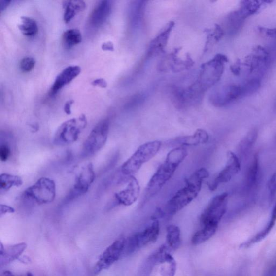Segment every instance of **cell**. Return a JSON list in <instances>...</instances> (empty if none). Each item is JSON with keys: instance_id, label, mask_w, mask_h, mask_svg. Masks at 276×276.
I'll list each match as a JSON object with an SVG mask.
<instances>
[{"instance_id": "cell-24", "label": "cell", "mask_w": 276, "mask_h": 276, "mask_svg": "<svg viewBox=\"0 0 276 276\" xmlns=\"http://www.w3.org/2000/svg\"><path fill=\"white\" fill-rule=\"evenodd\" d=\"M218 226L208 225L203 226V229L195 233L192 238L193 245L202 244L210 239L216 233Z\"/></svg>"}, {"instance_id": "cell-27", "label": "cell", "mask_w": 276, "mask_h": 276, "mask_svg": "<svg viewBox=\"0 0 276 276\" xmlns=\"http://www.w3.org/2000/svg\"><path fill=\"white\" fill-rule=\"evenodd\" d=\"M263 1H243L241 2L240 7L238 10L243 19L255 14L260 10Z\"/></svg>"}, {"instance_id": "cell-19", "label": "cell", "mask_w": 276, "mask_h": 276, "mask_svg": "<svg viewBox=\"0 0 276 276\" xmlns=\"http://www.w3.org/2000/svg\"><path fill=\"white\" fill-rule=\"evenodd\" d=\"M159 232V222L158 220H154L151 225L144 231L136 233L140 249L155 242L158 238Z\"/></svg>"}, {"instance_id": "cell-30", "label": "cell", "mask_w": 276, "mask_h": 276, "mask_svg": "<svg viewBox=\"0 0 276 276\" xmlns=\"http://www.w3.org/2000/svg\"><path fill=\"white\" fill-rule=\"evenodd\" d=\"M259 166H260V163H259L258 155L256 154L254 155V159H253L248 171V176H247V185L250 188L254 186L257 182L258 177Z\"/></svg>"}, {"instance_id": "cell-21", "label": "cell", "mask_w": 276, "mask_h": 276, "mask_svg": "<svg viewBox=\"0 0 276 276\" xmlns=\"http://www.w3.org/2000/svg\"><path fill=\"white\" fill-rule=\"evenodd\" d=\"M27 247L25 243H21L3 248L1 244V264H8L19 258Z\"/></svg>"}, {"instance_id": "cell-15", "label": "cell", "mask_w": 276, "mask_h": 276, "mask_svg": "<svg viewBox=\"0 0 276 276\" xmlns=\"http://www.w3.org/2000/svg\"><path fill=\"white\" fill-rule=\"evenodd\" d=\"M112 9V2L101 1L98 2L90 14L89 24L92 28H99L106 21L111 14Z\"/></svg>"}, {"instance_id": "cell-34", "label": "cell", "mask_w": 276, "mask_h": 276, "mask_svg": "<svg viewBox=\"0 0 276 276\" xmlns=\"http://www.w3.org/2000/svg\"><path fill=\"white\" fill-rule=\"evenodd\" d=\"M11 153L10 146L8 142H1L0 146V159L2 162H5L9 158Z\"/></svg>"}, {"instance_id": "cell-5", "label": "cell", "mask_w": 276, "mask_h": 276, "mask_svg": "<svg viewBox=\"0 0 276 276\" xmlns=\"http://www.w3.org/2000/svg\"><path fill=\"white\" fill-rule=\"evenodd\" d=\"M228 61L227 57L217 54L214 58L202 66L200 76L196 86L202 92L216 83L224 71V64Z\"/></svg>"}, {"instance_id": "cell-40", "label": "cell", "mask_w": 276, "mask_h": 276, "mask_svg": "<svg viewBox=\"0 0 276 276\" xmlns=\"http://www.w3.org/2000/svg\"><path fill=\"white\" fill-rule=\"evenodd\" d=\"M74 103L73 100H69L67 101L64 106V111L68 115L71 113V106Z\"/></svg>"}, {"instance_id": "cell-33", "label": "cell", "mask_w": 276, "mask_h": 276, "mask_svg": "<svg viewBox=\"0 0 276 276\" xmlns=\"http://www.w3.org/2000/svg\"><path fill=\"white\" fill-rule=\"evenodd\" d=\"M36 64V61L33 57H26L22 59L20 63V68L22 72L31 71Z\"/></svg>"}, {"instance_id": "cell-10", "label": "cell", "mask_w": 276, "mask_h": 276, "mask_svg": "<svg viewBox=\"0 0 276 276\" xmlns=\"http://www.w3.org/2000/svg\"><path fill=\"white\" fill-rule=\"evenodd\" d=\"M126 239L119 238L103 253L94 268V272L97 274L104 269H107L117 262L125 250Z\"/></svg>"}, {"instance_id": "cell-29", "label": "cell", "mask_w": 276, "mask_h": 276, "mask_svg": "<svg viewBox=\"0 0 276 276\" xmlns=\"http://www.w3.org/2000/svg\"><path fill=\"white\" fill-rule=\"evenodd\" d=\"M63 41L66 47L70 48L82 41V34L77 29L67 30L63 34Z\"/></svg>"}, {"instance_id": "cell-17", "label": "cell", "mask_w": 276, "mask_h": 276, "mask_svg": "<svg viewBox=\"0 0 276 276\" xmlns=\"http://www.w3.org/2000/svg\"><path fill=\"white\" fill-rule=\"evenodd\" d=\"M209 136L207 132L203 129H198L191 136L177 137L172 140L171 144L177 147L195 146L204 145L209 141Z\"/></svg>"}, {"instance_id": "cell-31", "label": "cell", "mask_w": 276, "mask_h": 276, "mask_svg": "<svg viewBox=\"0 0 276 276\" xmlns=\"http://www.w3.org/2000/svg\"><path fill=\"white\" fill-rule=\"evenodd\" d=\"M260 79L258 77H254L250 79L243 85L241 86L242 91V97L254 94L260 88Z\"/></svg>"}, {"instance_id": "cell-14", "label": "cell", "mask_w": 276, "mask_h": 276, "mask_svg": "<svg viewBox=\"0 0 276 276\" xmlns=\"http://www.w3.org/2000/svg\"><path fill=\"white\" fill-rule=\"evenodd\" d=\"M269 56V53L265 49L261 46H257L251 54L245 57V65L249 68L250 73L262 72L267 65Z\"/></svg>"}, {"instance_id": "cell-42", "label": "cell", "mask_w": 276, "mask_h": 276, "mask_svg": "<svg viewBox=\"0 0 276 276\" xmlns=\"http://www.w3.org/2000/svg\"><path fill=\"white\" fill-rule=\"evenodd\" d=\"M11 2V1H1V2H0V4H1V7H0L1 12H2L3 10L6 9Z\"/></svg>"}, {"instance_id": "cell-9", "label": "cell", "mask_w": 276, "mask_h": 276, "mask_svg": "<svg viewBox=\"0 0 276 276\" xmlns=\"http://www.w3.org/2000/svg\"><path fill=\"white\" fill-rule=\"evenodd\" d=\"M95 179V173L93 165L89 163L84 167L76 177L72 189L65 199V204L71 202L73 200L82 196L87 192Z\"/></svg>"}, {"instance_id": "cell-32", "label": "cell", "mask_w": 276, "mask_h": 276, "mask_svg": "<svg viewBox=\"0 0 276 276\" xmlns=\"http://www.w3.org/2000/svg\"><path fill=\"white\" fill-rule=\"evenodd\" d=\"M160 269V274L162 276H174L176 271L177 264L175 259L169 262L165 263Z\"/></svg>"}, {"instance_id": "cell-28", "label": "cell", "mask_w": 276, "mask_h": 276, "mask_svg": "<svg viewBox=\"0 0 276 276\" xmlns=\"http://www.w3.org/2000/svg\"><path fill=\"white\" fill-rule=\"evenodd\" d=\"M258 138V130L251 129L241 140L239 145V151L241 155H245L254 145Z\"/></svg>"}, {"instance_id": "cell-12", "label": "cell", "mask_w": 276, "mask_h": 276, "mask_svg": "<svg viewBox=\"0 0 276 276\" xmlns=\"http://www.w3.org/2000/svg\"><path fill=\"white\" fill-rule=\"evenodd\" d=\"M241 97H242L241 86L228 85L213 92L210 99L214 106L223 107Z\"/></svg>"}, {"instance_id": "cell-23", "label": "cell", "mask_w": 276, "mask_h": 276, "mask_svg": "<svg viewBox=\"0 0 276 276\" xmlns=\"http://www.w3.org/2000/svg\"><path fill=\"white\" fill-rule=\"evenodd\" d=\"M20 31L24 35L32 37L37 34L38 27L37 22L30 17L22 16L18 25Z\"/></svg>"}, {"instance_id": "cell-18", "label": "cell", "mask_w": 276, "mask_h": 276, "mask_svg": "<svg viewBox=\"0 0 276 276\" xmlns=\"http://www.w3.org/2000/svg\"><path fill=\"white\" fill-rule=\"evenodd\" d=\"M174 26V22H170L157 37L153 40L148 49V56H152L162 53L168 43L170 33Z\"/></svg>"}, {"instance_id": "cell-4", "label": "cell", "mask_w": 276, "mask_h": 276, "mask_svg": "<svg viewBox=\"0 0 276 276\" xmlns=\"http://www.w3.org/2000/svg\"><path fill=\"white\" fill-rule=\"evenodd\" d=\"M86 125L87 119L83 114L77 118L66 121L57 130L54 136V144L59 146L72 144L77 141Z\"/></svg>"}, {"instance_id": "cell-3", "label": "cell", "mask_w": 276, "mask_h": 276, "mask_svg": "<svg viewBox=\"0 0 276 276\" xmlns=\"http://www.w3.org/2000/svg\"><path fill=\"white\" fill-rule=\"evenodd\" d=\"M162 146V142L155 140L147 142L139 146L121 166V173L129 177L133 176L143 165L158 154Z\"/></svg>"}, {"instance_id": "cell-2", "label": "cell", "mask_w": 276, "mask_h": 276, "mask_svg": "<svg viewBox=\"0 0 276 276\" xmlns=\"http://www.w3.org/2000/svg\"><path fill=\"white\" fill-rule=\"evenodd\" d=\"M209 176V172L205 168H201L194 172L186 180L185 186L179 190L166 204L164 215L173 216L191 204L197 198L204 180Z\"/></svg>"}, {"instance_id": "cell-16", "label": "cell", "mask_w": 276, "mask_h": 276, "mask_svg": "<svg viewBox=\"0 0 276 276\" xmlns=\"http://www.w3.org/2000/svg\"><path fill=\"white\" fill-rule=\"evenodd\" d=\"M80 72H81V68L78 66H70L65 68L56 77L50 89V95L54 96L58 93L60 89L77 77Z\"/></svg>"}, {"instance_id": "cell-37", "label": "cell", "mask_w": 276, "mask_h": 276, "mask_svg": "<svg viewBox=\"0 0 276 276\" xmlns=\"http://www.w3.org/2000/svg\"><path fill=\"white\" fill-rule=\"evenodd\" d=\"M276 222V201L273 207L272 212L271 216H270V220L266 226L270 229L272 230L274 228Z\"/></svg>"}, {"instance_id": "cell-38", "label": "cell", "mask_w": 276, "mask_h": 276, "mask_svg": "<svg viewBox=\"0 0 276 276\" xmlns=\"http://www.w3.org/2000/svg\"><path fill=\"white\" fill-rule=\"evenodd\" d=\"M91 85L94 86H99L102 88H105L107 87V83L104 79L99 78L92 82Z\"/></svg>"}, {"instance_id": "cell-8", "label": "cell", "mask_w": 276, "mask_h": 276, "mask_svg": "<svg viewBox=\"0 0 276 276\" xmlns=\"http://www.w3.org/2000/svg\"><path fill=\"white\" fill-rule=\"evenodd\" d=\"M228 194L223 193L212 198L200 216L203 226H218L226 213Z\"/></svg>"}, {"instance_id": "cell-25", "label": "cell", "mask_w": 276, "mask_h": 276, "mask_svg": "<svg viewBox=\"0 0 276 276\" xmlns=\"http://www.w3.org/2000/svg\"><path fill=\"white\" fill-rule=\"evenodd\" d=\"M145 1H135L131 4L130 11V19L133 26L139 25L143 18L146 7Z\"/></svg>"}, {"instance_id": "cell-43", "label": "cell", "mask_w": 276, "mask_h": 276, "mask_svg": "<svg viewBox=\"0 0 276 276\" xmlns=\"http://www.w3.org/2000/svg\"><path fill=\"white\" fill-rule=\"evenodd\" d=\"M3 276H14L12 273L10 272H5Z\"/></svg>"}, {"instance_id": "cell-26", "label": "cell", "mask_w": 276, "mask_h": 276, "mask_svg": "<svg viewBox=\"0 0 276 276\" xmlns=\"http://www.w3.org/2000/svg\"><path fill=\"white\" fill-rule=\"evenodd\" d=\"M0 181V192L1 194L7 192L13 187H20L23 184L20 176L7 173L2 174Z\"/></svg>"}, {"instance_id": "cell-36", "label": "cell", "mask_w": 276, "mask_h": 276, "mask_svg": "<svg viewBox=\"0 0 276 276\" xmlns=\"http://www.w3.org/2000/svg\"><path fill=\"white\" fill-rule=\"evenodd\" d=\"M231 70L235 76H239L241 71V62L240 59L236 61L231 66Z\"/></svg>"}, {"instance_id": "cell-13", "label": "cell", "mask_w": 276, "mask_h": 276, "mask_svg": "<svg viewBox=\"0 0 276 276\" xmlns=\"http://www.w3.org/2000/svg\"><path fill=\"white\" fill-rule=\"evenodd\" d=\"M140 193L139 182L134 176L129 177V183L122 191L115 194L116 203L121 205L130 206L135 204Z\"/></svg>"}, {"instance_id": "cell-35", "label": "cell", "mask_w": 276, "mask_h": 276, "mask_svg": "<svg viewBox=\"0 0 276 276\" xmlns=\"http://www.w3.org/2000/svg\"><path fill=\"white\" fill-rule=\"evenodd\" d=\"M260 32L264 35L268 37L274 38L276 39V28H267L264 27L259 28Z\"/></svg>"}, {"instance_id": "cell-22", "label": "cell", "mask_w": 276, "mask_h": 276, "mask_svg": "<svg viewBox=\"0 0 276 276\" xmlns=\"http://www.w3.org/2000/svg\"><path fill=\"white\" fill-rule=\"evenodd\" d=\"M181 244V231L179 227L173 224L167 228L166 243L169 249L176 250Z\"/></svg>"}, {"instance_id": "cell-41", "label": "cell", "mask_w": 276, "mask_h": 276, "mask_svg": "<svg viewBox=\"0 0 276 276\" xmlns=\"http://www.w3.org/2000/svg\"><path fill=\"white\" fill-rule=\"evenodd\" d=\"M102 49L104 51H114V45L112 42L108 41L104 43L102 45Z\"/></svg>"}, {"instance_id": "cell-11", "label": "cell", "mask_w": 276, "mask_h": 276, "mask_svg": "<svg viewBox=\"0 0 276 276\" xmlns=\"http://www.w3.org/2000/svg\"><path fill=\"white\" fill-rule=\"evenodd\" d=\"M241 171V164L237 155L232 151L227 153V163L224 168L209 185L211 191H214L222 183L229 182Z\"/></svg>"}, {"instance_id": "cell-20", "label": "cell", "mask_w": 276, "mask_h": 276, "mask_svg": "<svg viewBox=\"0 0 276 276\" xmlns=\"http://www.w3.org/2000/svg\"><path fill=\"white\" fill-rule=\"evenodd\" d=\"M64 9L63 19L66 23L70 22L77 13L82 12L86 8V3L83 1H65L63 2Z\"/></svg>"}, {"instance_id": "cell-7", "label": "cell", "mask_w": 276, "mask_h": 276, "mask_svg": "<svg viewBox=\"0 0 276 276\" xmlns=\"http://www.w3.org/2000/svg\"><path fill=\"white\" fill-rule=\"evenodd\" d=\"M110 120L104 119L98 123L85 141L81 152L82 157L88 158L99 152L107 142Z\"/></svg>"}, {"instance_id": "cell-39", "label": "cell", "mask_w": 276, "mask_h": 276, "mask_svg": "<svg viewBox=\"0 0 276 276\" xmlns=\"http://www.w3.org/2000/svg\"><path fill=\"white\" fill-rule=\"evenodd\" d=\"M15 209L13 207L6 205H1V215L6 214L7 213H14Z\"/></svg>"}, {"instance_id": "cell-6", "label": "cell", "mask_w": 276, "mask_h": 276, "mask_svg": "<svg viewBox=\"0 0 276 276\" xmlns=\"http://www.w3.org/2000/svg\"><path fill=\"white\" fill-rule=\"evenodd\" d=\"M56 194L55 182L44 177L40 178L33 185L26 189L23 198L38 205H44L53 202Z\"/></svg>"}, {"instance_id": "cell-1", "label": "cell", "mask_w": 276, "mask_h": 276, "mask_svg": "<svg viewBox=\"0 0 276 276\" xmlns=\"http://www.w3.org/2000/svg\"><path fill=\"white\" fill-rule=\"evenodd\" d=\"M188 154L187 149L184 147H176L168 153L164 162L159 167L147 184L144 195L145 200L156 195L172 179Z\"/></svg>"}]
</instances>
